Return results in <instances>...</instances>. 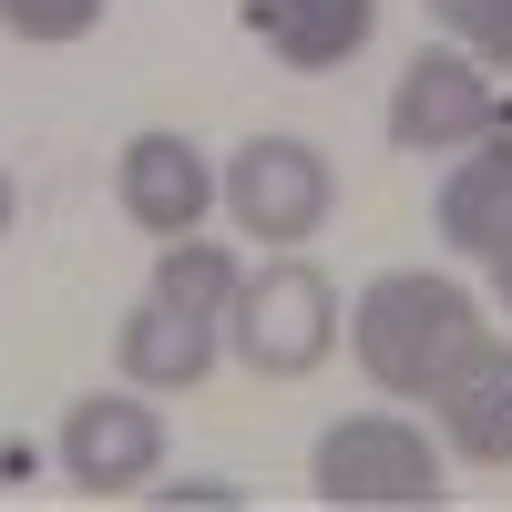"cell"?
<instances>
[{"label": "cell", "instance_id": "6da1fadb", "mask_svg": "<svg viewBox=\"0 0 512 512\" xmlns=\"http://www.w3.org/2000/svg\"><path fill=\"white\" fill-rule=\"evenodd\" d=\"M482 338H492V318L461 277L390 267V277H369L349 297V349L369 369V390H390V400H441L482 359Z\"/></svg>", "mask_w": 512, "mask_h": 512}, {"label": "cell", "instance_id": "7a4b0ae2", "mask_svg": "<svg viewBox=\"0 0 512 512\" xmlns=\"http://www.w3.org/2000/svg\"><path fill=\"white\" fill-rule=\"evenodd\" d=\"M308 492L328 512H441L451 482H441V441L400 410H349L328 420L318 451H308Z\"/></svg>", "mask_w": 512, "mask_h": 512}, {"label": "cell", "instance_id": "3957f363", "mask_svg": "<svg viewBox=\"0 0 512 512\" xmlns=\"http://www.w3.org/2000/svg\"><path fill=\"white\" fill-rule=\"evenodd\" d=\"M338 287L308 267V256H277V267H256L246 287H236V308H226V349L256 369V379H308L328 349H338Z\"/></svg>", "mask_w": 512, "mask_h": 512}, {"label": "cell", "instance_id": "277c9868", "mask_svg": "<svg viewBox=\"0 0 512 512\" xmlns=\"http://www.w3.org/2000/svg\"><path fill=\"white\" fill-rule=\"evenodd\" d=\"M216 205L256 246H308L328 226V205H338V164L308 134H246L226 154V175H216Z\"/></svg>", "mask_w": 512, "mask_h": 512}, {"label": "cell", "instance_id": "5b68a950", "mask_svg": "<svg viewBox=\"0 0 512 512\" xmlns=\"http://www.w3.org/2000/svg\"><path fill=\"white\" fill-rule=\"evenodd\" d=\"M52 472L82 492V502H123V492H144L164 472V420L154 400H134V379L123 390H82L62 410V431H52Z\"/></svg>", "mask_w": 512, "mask_h": 512}, {"label": "cell", "instance_id": "8992f818", "mask_svg": "<svg viewBox=\"0 0 512 512\" xmlns=\"http://www.w3.org/2000/svg\"><path fill=\"white\" fill-rule=\"evenodd\" d=\"M492 123H502V93H492L482 52H461V41L410 52L400 93H390V144L400 154H461V144H482Z\"/></svg>", "mask_w": 512, "mask_h": 512}, {"label": "cell", "instance_id": "52a82bcc", "mask_svg": "<svg viewBox=\"0 0 512 512\" xmlns=\"http://www.w3.org/2000/svg\"><path fill=\"white\" fill-rule=\"evenodd\" d=\"M113 205L134 216L154 246H175L205 226V205H216V164H205L195 134H175V123H144L134 144L113 154Z\"/></svg>", "mask_w": 512, "mask_h": 512}, {"label": "cell", "instance_id": "ba28073f", "mask_svg": "<svg viewBox=\"0 0 512 512\" xmlns=\"http://www.w3.org/2000/svg\"><path fill=\"white\" fill-rule=\"evenodd\" d=\"M226 359V318H195V308H175V297H134V308H123V328H113V369L134 379V390H195L205 369Z\"/></svg>", "mask_w": 512, "mask_h": 512}, {"label": "cell", "instance_id": "9c48e42d", "mask_svg": "<svg viewBox=\"0 0 512 512\" xmlns=\"http://www.w3.org/2000/svg\"><path fill=\"white\" fill-rule=\"evenodd\" d=\"M246 31L267 41L287 72H338V62L369 52L379 0H246Z\"/></svg>", "mask_w": 512, "mask_h": 512}, {"label": "cell", "instance_id": "30bf717a", "mask_svg": "<svg viewBox=\"0 0 512 512\" xmlns=\"http://www.w3.org/2000/svg\"><path fill=\"white\" fill-rule=\"evenodd\" d=\"M431 226H441V246L451 256H492V236L512 226V134L492 123L482 134V154H461L451 175H441V195H431Z\"/></svg>", "mask_w": 512, "mask_h": 512}, {"label": "cell", "instance_id": "8fae6325", "mask_svg": "<svg viewBox=\"0 0 512 512\" xmlns=\"http://www.w3.org/2000/svg\"><path fill=\"white\" fill-rule=\"evenodd\" d=\"M441 431L461 461H512V349L482 338V359L441 390Z\"/></svg>", "mask_w": 512, "mask_h": 512}, {"label": "cell", "instance_id": "7c38bea8", "mask_svg": "<svg viewBox=\"0 0 512 512\" xmlns=\"http://www.w3.org/2000/svg\"><path fill=\"white\" fill-rule=\"evenodd\" d=\"M236 287H246V256H236V246L175 236V246L154 256V297H175V308H195V318H226V308H236Z\"/></svg>", "mask_w": 512, "mask_h": 512}, {"label": "cell", "instance_id": "4fadbf2b", "mask_svg": "<svg viewBox=\"0 0 512 512\" xmlns=\"http://www.w3.org/2000/svg\"><path fill=\"white\" fill-rule=\"evenodd\" d=\"M113 11V0H0V21H11V41H41V52H62V41H82Z\"/></svg>", "mask_w": 512, "mask_h": 512}, {"label": "cell", "instance_id": "5bb4252c", "mask_svg": "<svg viewBox=\"0 0 512 512\" xmlns=\"http://www.w3.org/2000/svg\"><path fill=\"white\" fill-rule=\"evenodd\" d=\"M431 21L482 62H512V0H431Z\"/></svg>", "mask_w": 512, "mask_h": 512}, {"label": "cell", "instance_id": "9a60e30c", "mask_svg": "<svg viewBox=\"0 0 512 512\" xmlns=\"http://www.w3.org/2000/svg\"><path fill=\"white\" fill-rule=\"evenodd\" d=\"M11 216H21V185H11V164H0V236H11Z\"/></svg>", "mask_w": 512, "mask_h": 512}]
</instances>
